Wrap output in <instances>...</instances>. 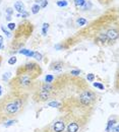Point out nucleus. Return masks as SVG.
<instances>
[{
    "mask_svg": "<svg viewBox=\"0 0 119 132\" xmlns=\"http://www.w3.org/2000/svg\"><path fill=\"white\" fill-rule=\"evenodd\" d=\"M54 79H55V77L53 76V75H46V77H45V82L47 83H52L54 81Z\"/></svg>",
    "mask_w": 119,
    "mask_h": 132,
    "instance_id": "obj_15",
    "label": "nucleus"
},
{
    "mask_svg": "<svg viewBox=\"0 0 119 132\" xmlns=\"http://www.w3.org/2000/svg\"><path fill=\"white\" fill-rule=\"evenodd\" d=\"M48 106L52 107V108H58L59 109L61 107V102H59V101H52V102L48 103Z\"/></svg>",
    "mask_w": 119,
    "mask_h": 132,
    "instance_id": "obj_12",
    "label": "nucleus"
},
{
    "mask_svg": "<svg viewBox=\"0 0 119 132\" xmlns=\"http://www.w3.org/2000/svg\"><path fill=\"white\" fill-rule=\"evenodd\" d=\"M66 126V116L65 114L58 116L48 125L42 127L41 129H36L35 132H64Z\"/></svg>",
    "mask_w": 119,
    "mask_h": 132,
    "instance_id": "obj_5",
    "label": "nucleus"
},
{
    "mask_svg": "<svg viewBox=\"0 0 119 132\" xmlns=\"http://www.w3.org/2000/svg\"><path fill=\"white\" fill-rule=\"evenodd\" d=\"M10 75H11V73H10V72L4 73V74H3V76H2V79H3V80H5V79H7V78H8Z\"/></svg>",
    "mask_w": 119,
    "mask_h": 132,
    "instance_id": "obj_27",
    "label": "nucleus"
},
{
    "mask_svg": "<svg viewBox=\"0 0 119 132\" xmlns=\"http://www.w3.org/2000/svg\"><path fill=\"white\" fill-rule=\"evenodd\" d=\"M106 34V36H107V38H108V41H109V43L111 44H113L117 39H118V30L117 29H109L107 32H105Z\"/></svg>",
    "mask_w": 119,
    "mask_h": 132,
    "instance_id": "obj_7",
    "label": "nucleus"
},
{
    "mask_svg": "<svg viewBox=\"0 0 119 132\" xmlns=\"http://www.w3.org/2000/svg\"><path fill=\"white\" fill-rule=\"evenodd\" d=\"M1 30H2V32L5 34L7 37H9V38L11 37V33H10V32H8V31H7V30H6L4 27H1Z\"/></svg>",
    "mask_w": 119,
    "mask_h": 132,
    "instance_id": "obj_25",
    "label": "nucleus"
},
{
    "mask_svg": "<svg viewBox=\"0 0 119 132\" xmlns=\"http://www.w3.org/2000/svg\"><path fill=\"white\" fill-rule=\"evenodd\" d=\"M86 79H88V81H90V82H94V80H95V74L89 73V74L86 75Z\"/></svg>",
    "mask_w": 119,
    "mask_h": 132,
    "instance_id": "obj_17",
    "label": "nucleus"
},
{
    "mask_svg": "<svg viewBox=\"0 0 119 132\" xmlns=\"http://www.w3.org/2000/svg\"><path fill=\"white\" fill-rule=\"evenodd\" d=\"M1 94H2V88H1V86H0V96H1Z\"/></svg>",
    "mask_w": 119,
    "mask_h": 132,
    "instance_id": "obj_34",
    "label": "nucleus"
},
{
    "mask_svg": "<svg viewBox=\"0 0 119 132\" xmlns=\"http://www.w3.org/2000/svg\"><path fill=\"white\" fill-rule=\"evenodd\" d=\"M85 0H74V3L76 6H83L85 4Z\"/></svg>",
    "mask_w": 119,
    "mask_h": 132,
    "instance_id": "obj_23",
    "label": "nucleus"
},
{
    "mask_svg": "<svg viewBox=\"0 0 119 132\" xmlns=\"http://www.w3.org/2000/svg\"><path fill=\"white\" fill-rule=\"evenodd\" d=\"M1 62H2V57L0 56V64H1Z\"/></svg>",
    "mask_w": 119,
    "mask_h": 132,
    "instance_id": "obj_35",
    "label": "nucleus"
},
{
    "mask_svg": "<svg viewBox=\"0 0 119 132\" xmlns=\"http://www.w3.org/2000/svg\"><path fill=\"white\" fill-rule=\"evenodd\" d=\"M7 27H8V29H9L10 31H14V29H15V23H13V22H9Z\"/></svg>",
    "mask_w": 119,
    "mask_h": 132,
    "instance_id": "obj_26",
    "label": "nucleus"
},
{
    "mask_svg": "<svg viewBox=\"0 0 119 132\" xmlns=\"http://www.w3.org/2000/svg\"><path fill=\"white\" fill-rule=\"evenodd\" d=\"M47 4H48V1L47 0H43L42 1V4H41V7H46Z\"/></svg>",
    "mask_w": 119,
    "mask_h": 132,
    "instance_id": "obj_28",
    "label": "nucleus"
},
{
    "mask_svg": "<svg viewBox=\"0 0 119 132\" xmlns=\"http://www.w3.org/2000/svg\"><path fill=\"white\" fill-rule=\"evenodd\" d=\"M18 53L23 54V55H26V56H28V57H33V56H34V52H32L31 50H28V49L19 50V51H18Z\"/></svg>",
    "mask_w": 119,
    "mask_h": 132,
    "instance_id": "obj_11",
    "label": "nucleus"
},
{
    "mask_svg": "<svg viewBox=\"0 0 119 132\" xmlns=\"http://www.w3.org/2000/svg\"><path fill=\"white\" fill-rule=\"evenodd\" d=\"M57 5L60 6V7H64V6L67 5V1H65V0H59V1H57Z\"/></svg>",
    "mask_w": 119,
    "mask_h": 132,
    "instance_id": "obj_19",
    "label": "nucleus"
},
{
    "mask_svg": "<svg viewBox=\"0 0 119 132\" xmlns=\"http://www.w3.org/2000/svg\"><path fill=\"white\" fill-rule=\"evenodd\" d=\"M0 123H3V120H2V118H1V116H0Z\"/></svg>",
    "mask_w": 119,
    "mask_h": 132,
    "instance_id": "obj_33",
    "label": "nucleus"
},
{
    "mask_svg": "<svg viewBox=\"0 0 119 132\" xmlns=\"http://www.w3.org/2000/svg\"><path fill=\"white\" fill-rule=\"evenodd\" d=\"M93 85H94L95 87H97V88L101 89V90H103V89H105V86L103 85L102 83H100V82H94V83H93Z\"/></svg>",
    "mask_w": 119,
    "mask_h": 132,
    "instance_id": "obj_20",
    "label": "nucleus"
},
{
    "mask_svg": "<svg viewBox=\"0 0 119 132\" xmlns=\"http://www.w3.org/2000/svg\"><path fill=\"white\" fill-rule=\"evenodd\" d=\"M14 9L17 10V12H19V13L25 12V5H23V3L20 2V1H17L14 3Z\"/></svg>",
    "mask_w": 119,
    "mask_h": 132,
    "instance_id": "obj_9",
    "label": "nucleus"
},
{
    "mask_svg": "<svg viewBox=\"0 0 119 132\" xmlns=\"http://www.w3.org/2000/svg\"><path fill=\"white\" fill-rule=\"evenodd\" d=\"M0 49H3V46H2V43H0Z\"/></svg>",
    "mask_w": 119,
    "mask_h": 132,
    "instance_id": "obj_32",
    "label": "nucleus"
},
{
    "mask_svg": "<svg viewBox=\"0 0 119 132\" xmlns=\"http://www.w3.org/2000/svg\"><path fill=\"white\" fill-rule=\"evenodd\" d=\"M34 57L35 59H37V60H39V61H41L42 60V58H43V56H42V54L41 53H39V52H34Z\"/></svg>",
    "mask_w": 119,
    "mask_h": 132,
    "instance_id": "obj_18",
    "label": "nucleus"
},
{
    "mask_svg": "<svg viewBox=\"0 0 119 132\" xmlns=\"http://www.w3.org/2000/svg\"><path fill=\"white\" fill-rule=\"evenodd\" d=\"M70 74H71V76H77V75H80L81 74V70H71L70 71Z\"/></svg>",
    "mask_w": 119,
    "mask_h": 132,
    "instance_id": "obj_22",
    "label": "nucleus"
},
{
    "mask_svg": "<svg viewBox=\"0 0 119 132\" xmlns=\"http://www.w3.org/2000/svg\"><path fill=\"white\" fill-rule=\"evenodd\" d=\"M40 9H41V6H40L39 4H34L33 7H32V12H33L34 14H37V13L40 11Z\"/></svg>",
    "mask_w": 119,
    "mask_h": 132,
    "instance_id": "obj_14",
    "label": "nucleus"
},
{
    "mask_svg": "<svg viewBox=\"0 0 119 132\" xmlns=\"http://www.w3.org/2000/svg\"><path fill=\"white\" fill-rule=\"evenodd\" d=\"M77 23L80 26H85V23H86V19H85V18H78L77 19Z\"/></svg>",
    "mask_w": 119,
    "mask_h": 132,
    "instance_id": "obj_24",
    "label": "nucleus"
},
{
    "mask_svg": "<svg viewBox=\"0 0 119 132\" xmlns=\"http://www.w3.org/2000/svg\"><path fill=\"white\" fill-rule=\"evenodd\" d=\"M6 11H7V13H8V14H10V13L12 12V10H11V8H7V10H6Z\"/></svg>",
    "mask_w": 119,
    "mask_h": 132,
    "instance_id": "obj_30",
    "label": "nucleus"
},
{
    "mask_svg": "<svg viewBox=\"0 0 119 132\" xmlns=\"http://www.w3.org/2000/svg\"><path fill=\"white\" fill-rule=\"evenodd\" d=\"M100 1H101L102 3H109L111 0H100Z\"/></svg>",
    "mask_w": 119,
    "mask_h": 132,
    "instance_id": "obj_29",
    "label": "nucleus"
},
{
    "mask_svg": "<svg viewBox=\"0 0 119 132\" xmlns=\"http://www.w3.org/2000/svg\"><path fill=\"white\" fill-rule=\"evenodd\" d=\"M116 123H117V120H116V119H114V120H109L108 123H107V126H106L105 131L110 132L112 129H113V127H114V125H115Z\"/></svg>",
    "mask_w": 119,
    "mask_h": 132,
    "instance_id": "obj_10",
    "label": "nucleus"
},
{
    "mask_svg": "<svg viewBox=\"0 0 119 132\" xmlns=\"http://www.w3.org/2000/svg\"><path fill=\"white\" fill-rule=\"evenodd\" d=\"M2 42H3V37L0 36V43H2Z\"/></svg>",
    "mask_w": 119,
    "mask_h": 132,
    "instance_id": "obj_31",
    "label": "nucleus"
},
{
    "mask_svg": "<svg viewBox=\"0 0 119 132\" xmlns=\"http://www.w3.org/2000/svg\"><path fill=\"white\" fill-rule=\"evenodd\" d=\"M10 90L21 92V93H31V90H35L37 82H35L34 79L27 75H17L8 83Z\"/></svg>",
    "mask_w": 119,
    "mask_h": 132,
    "instance_id": "obj_3",
    "label": "nucleus"
},
{
    "mask_svg": "<svg viewBox=\"0 0 119 132\" xmlns=\"http://www.w3.org/2000/svg\"><path fill=\"white\" fill-rule=\"evenodd\" d=\"M15 122H17V119H10V120L5 121V122L3 123V126H4V127H6V128H8V127L12 126V125H13Z\"/></svg>",
    "mask_w": 119,
    "mask_h": 132,
    "instance_id": "obj_13",
    "label": "nucleus"
},
{
    "mask_svg": "<svg viewBox=\"0 0 119 132\" xmlns=\"http://www.w3.org/2000/svg\"><path fill=\"white\" fill-rule=\"evenodd\" d=\"M63 66H64V63L62 61H54L50 64V69L54 71H60L62 70Z\"/></svg>",
    "mask_w": 119,
    "mask_h": 132,
    "instance_id": "obj_8",
    "label": "nucleus"
},
{
    "mask_svg": "<svg viewBox=\"0 0 119 132\" xmlns=\"http://www.w3.org/2000/svg\"><path fill=\"white\" fill-rule=\"evenodd\" d=\"M66 116V126L64 132H85L86 129L91 117L81 114H75L71 112L62 113Z\"/></svg>",
    "mask_w": 119,
    "mask_h": 132,
    "instance_id": "obj_2",
    "label": "nucleus"
},
{
    "mask_svg": "<svg viewBox=\"0 0 119 132\" xmlns=\"http://www.w3.org/2000/svg\"><path fill=\"white\" fill-rule=\"evenodd\" d=\"M59 98V95L57 92H45L38 88H35L33 100L36 103H46L51 100H56Z\"/></svg>",
    "mask_w": 119,
    "mask_h": 132,
    "instance_id": "obj_6",
    "label": "nucleus"
},
{
    "mask_svg": "<svg viewBox=\"0 0 119 132\" xmlns=\"http://www.w3.org/2000/svg\"><path fill=\"white\" fill-rule=\"evenodd\" d=\"M48 29H49V23H44L43 24V29H42V34H43V36H46L47 35V31H48Z\"/></svg>",
    "mask_w": 119,
    "mask_h": 132,
    "instance_id": "obj_16",
    "label": "nucleus"
},
{
    "mask_svg": "<svg viewBox=\"0 0 119 132\" xmlns=\"http://www.w3.org/2000/svg\"><path fill=\"white\" fill-rule=\"evenodd\" d=\"M30 98L29 93H21L10 90L5 96L0 99V116L3 120V123L10 119H17L20 116Z\"/></svg>",
    "mask_w": 119,
    "mask_h": 132,
    "instance_id": "obj_1",
    "label": "nucleus"
},
{
    "mask_svg": "<svg viewBox=\"0 0 119 132\" xmlns=\"http://www.w3.org/2000/svg\"><path fill=\"white\" fill-rule=\"evenodd\" d=\"M42 72H43V70H42L41 66L34 61L27 62L26 64L19 66L17 69V75H27L34 80L37 79L42 74Z\"/></svg>",
    "mask_w": 119,
    "mask_h": 132,
    "instance_id": "obj_4",
    "label": "nucleus"
},
{
    "mask_svg": "<svg viewBox=\"0 0 119 132\" xmlns=\"http://www.w3.org/2000/svg\"><path fill=\"white\" fill-rule=\"evenodd\" d=\"M17 57L15 56H12V57H10L9 58V60H8V64H10V65H13V64H15L17 63Z\"/></svg>",
    "mask_w": 119,
    "mask_h": 132,
    "instance_id": "obj_21",
    "label": "nucleus"
}]
</instances>
